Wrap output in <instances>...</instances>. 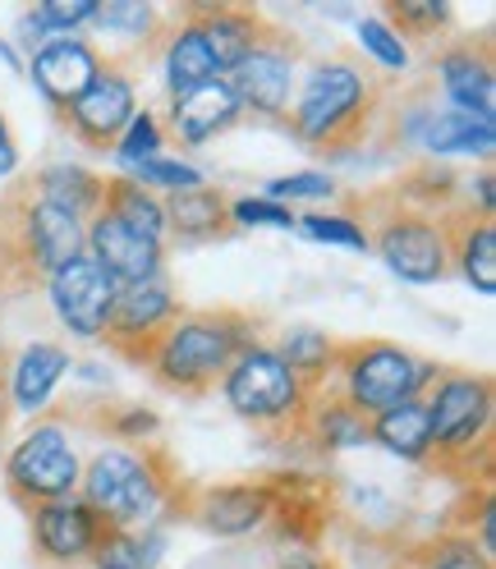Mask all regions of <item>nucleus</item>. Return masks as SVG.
Wrapping results in <instances>:
<instances>
[{
  "instance_id": "nucleus-1",
  "label": "nucleus",
  "mask_w": 496,
  "mask_h": 569,
  "mask_svg": "<svg viewBox=\"0 0 496 569\" xmlns=\"http://www.w3.org/2000/svg\"><path fill=\"white\" fill-rule=\"evenodd\" d=\"M248 345V322L230 312H185L138 353L152 377L170 390H207L217 386L230 359Z\"/></svg>"
},
{
  "instance_id": "nucleus-2",
  "label": "nucleus",
  "mask_w": 496,
  "mask_h": 569,
  "mask_svg": "<svg viewBox=\"0 0 496 569\" xmlns=\"http://www.w3.org/2000/svg\"><path fill=\"white\" fill-rule=\"evenodd\" d=\"M79 501L116 532H138L157 523L166 501V473L152 450L101 446L79 478Z\"/></svg>"
},
{
  "instance_id": "nucleus-3",
  "label": "nucleus",
  "mask_w": 496,
  "mask_h": 569,
  "mask_svg": "<svg viewBox=\"0 0 496 569\" xmlns=\"http://www.w3.org/2000/svg\"><path fill=\"white\" fill-rule=\"evenodd\" d=\"M336 377H340V400H349L364 418H373L405 400H423L433 390V381L442 377V368L409 353L405 345L368 340V345L340 349Z\"/></svg>"
},
{
  "instance_id": "nucleus-4",
  "label": "nucleus",
  "mask_w": 496,
  "mask_h": 569,
  "mask_svg": "<svg viewBox=\"0 0 496 569\" xmlns=\"http://www.w3.org/2000/svg\"><path fill=\"white\" fill-rule=\"evenodd\" d=\"M221 400L235 418L254 427H290L308 413L313 386H304L271 345L248 340L221 372Z\"/></svg>"
},
{
  "instance_id": "nucleus-5",
  "label": "nucleus",
  "mask_w": 496,
  "mask_h": 569,
  "mask_svg": "<svg viewBox=\"0 0 496 569\" xmlns=\"http://www.w3.org/2000/svg\"><path fill=\"white\" fill-rule=\"evenodd\" d=\"M373 106V79L354 60H323L313 64L295 88L290 101V129L317 148H336L340 138L359 129Z\"/></svg>"
},
{
  "instance_id": "nucleus-6",
  "label": "nucleus",
  "mask_w": 496,
  "mask_h": 569,
  "mask_svg": "<svg viewBox=\"0 0 496 569\" xmlns=\"http://www.w3.org/2000/svg\"><path fill=\"white\" fill-rule=\"evenodd\" d=\"M79 478H83V459L75 450L65 422H32L28 432L10 446L6 455V482L14 496H23L28 506H47V501H65V496H79Z\"/></svg>"
},
{
  "instance_id": "nucleus-7",
  "label": "nucleus",
  "mask_w": 496,
  "mask_h": 569,
  "mask_svg": "<svg viewBox=\"0 0 496 569\" xmlns=\"http://www.w3.org/2000/svg\"><path fill=\"white\" fill-rule=\"evenodd\" d=\"M423 405L433 418L437 459H474V450H483L496 418V390L483 372H442Z\"/></svg>"
},
{
  "instance_id": "nucleus-8",
  "label": "nucleus",
  "mask_w": 496,
  "mask_h": 569,
  "mask_svg": "<svg viewBox=\"0 0 496 569\" xmlns=\"http://www.w3.org/2000/svg\"><path fill=\"white\" fill-rule=\"evenodd\" d=\"M116 295H120V284L88 253L69 258L65 267H56L47 276V303L56 312V322L75 340H88V345L106 340V327H111V312H116Z\"/></svg>"
},
{
  "instance_id": "nucleus-9",
  "label": "nucleus",
  "mask_w": 496,
  "mask_h": 569,
  "mask_svg": "<svg viewBox=\"0 0 496 569\" xmlns=\"http://www.w3.org/2000/svg\"><path fill=\"white\" fill-rule=\"evenodd\" d=\"M373 248L386 262V271L405 284H437L450 271V230L437 217H428V211L391 217L377 230Z\"/></svg>"
},
{
  "instance_id": "nucleus-10",
  "label": "nucleus",
  "mask_w": 496,
  "mask_h": 569,
  "mask_svg": "<svg viewBox=\"0 0 496 569\" xmlns=\"http://www.w3.org/2000/svg\"><path fill=\"white\" fill-rule=\"evenodd\" d=\"M83 253L111 276L120 290L138 280H157L166 276V243L129 230L125 221H116L111 211H92L83 226Z\"/></svg>"
},
{
  "instance_id": "nucleus-11",
  "label": "nucleus",
  "mask_w": 496,
  "mask_h": 569,
  "mask_svg": "<svg viewBox=\"0 0 496 569\" xmlns=\"http://www.w3.org/2000/svg\"><path fill=\"white\" fill-rule=\"evenodd\" d=\"M230 92L239 97L244 111L254 116H290V101L299 88V60L290 47L280 42H262L248 60H239L230 74H226Z\"/></svg>"
},
{
  "instance_id": "nucleus-12",
  "label": "nucleus",
  "mask_w": 496,
  "mask_h": 569,
  "mask_svg": "<svg viewBox=\"0 0 496 569\" xmlns=\"http://www.w3.org/2000/svg\"><path fill=\"white\" fill-rule=\"evenodd\" d=\"M65 116H69V129H75L83 142L106 148V142H116L125 133V124L138 116V88L125 69L101 64V74L88 83V92L79 101L65 106Z\"/></svg>"
},
{
  "instance_id": "nucleus-13",
  "label": "nucleus",
  "mask_w": 496,
  "mask_h": 569,
  "mask_svg": "<svg viewBox=\"0 0 496 569\" xmlns=\"http://www.w3.org/2000/svg\"><path fill=\"white\" fill-rule=\"evenodd\" d=\"M175 317H180V299H175V284L166 276L125 284L116 295V312H111V327H106V340L138 359Z\"/></svg>"
},
{
  "instance_id": "nucleus-14",
  "label": "nucleus",
  "mask_w": 496,
  "mask_h": 569,
  "mask_svg": "<svg viewBox=\"0 0 496 569\" xmlns=\"http://www.w3.org/2000/svg\"><path fill=\"white\" fill-rule=\"evenodd\" d=\"M101 538H106V523L79 501V496L32 506V547H38V556L51 560V565H83V560H92Z\"/></svg>"
},
{
  "instance_id": "nucleus-15",
  "label": "nucleus",
  "mask_w": 496,
  "mask_h": 569,
  "mask_svg": "<svg viewBox=\"0 0 496 569\" xmlns=\"http://www.w3.org/2000/svg\"><path fill=\"white\" fill-rule=\"evenodd\" d=\"M83 217L69 211L60 202H47V198H32L19 217V243H23V262L32 271L51 276L56 267H65L69 258L83 253Z\"/></svg>"
},
{
  "instance_id": "nucleus-16",
  "label": "nucleus",
  "mask_w": 496,
  "mask_h": 569,
  "mask_svg": "<svg viewBox=\"0 0 496 569\" xmlns=\"http://www.w3.org/2000/svg\"><path fill=\"white\" fill-rule=\"evenodd\" d=\"M97 74H101V51L83 38H51L28 56L32 88H38L51 106H60V111L69 101H79Z\"/></svg>"
},
{
  "instance_id": "nucleus-17",
  "label": "nucleus",
  "mask_w": 496,
  "mask_h": 569,
  "mask_svg": "<svg viewBox=\"0 0 496 569\" xmlns=\"http://www.w3.org/2000/svg\"><path fill=\"white\" fill-rule=\"evenodd\" d=\"M75 372V353L56 340H32L14 353V363L6 372V390H10V405L23 418H42L47 405L56 400L60 381Z\"/></svg>"
},
{
  "instance_id": "nucleus-18",
  "label": "nucleus",
  "mask_w": 496,
  "mask_h": 569,
  "mask_svg": "<svg viewBox=\"0 0 496 569\" xmlns=\"http://www.w3.org/2000/svg\"><path fill=\"white\" fill-rule=\"evenodd\" d=\"M276 510V496L262 482H226V487H207L194 501V519L217 532V538H248V532L267 528Z\"/></svg>"
},
{
  "instance_id": "nucleus-19",
  "label": "nucleus",
  "mask_w": 496,
  "mask_h": 569,
  "mask_svg": "<svg viewBox=\"0 0 496 569\" xmlns=\"http://www.w3.org/2000/svg\"><path fill=\"white\" fill-rule=\"evenodd\" d=\"M239 116H244V106H239V97L230 92L226 79H211L194 92L170 97V133L180 142H189V148L221 138L226 129L239 124Z\"/></svg>"
},
{
  "instance_id": "nucleus-20",
  "label": "nucleus",
  "mask_w": 496,
  "mask_h": 569,
  "mask_svg": "<svg viewBox=\"0 0 496 569\" xmlns=\"http://www.w3.org/2000/svg\"><path fill=\"white\" fill-rule=\"evenodd\" d=\"M437 79L446 92L450 111H469V116H496V74L492 60L474 47H450L437 56Z\"/></svg>"
},
{
  "instance_id": "nucleus-21",
  "label": "nucleus",
  "mask_w": 496,
  "mask_h": 569,
  "mask_svg": "<svg viewBox=\"0 0 496 569\" xmlns=\"http://www.w3.org/2000/svg\"><path fill=\"white\" fill-rule=\"evenodd\" d=\"M418 148L433 157H474V161H492L496 152V116H469V111H428L418 129Z\"/></svg>"
},
{
  "instance_id": "nucleus-22",
  "label": "nucleus",
  "mask_w": 496,
  "mask_h": 569,
  "mask_svg": "<svg viewBox=\"0 0 496 569\" xmlns=\"http://www.w3.org/2000/svg\"><path fill=\"white\" fill-rule=\"evenodd\" d=\"M368 446H381L386 455L405 459V465H428L433 459V418L423 400H405L386 413L368 418Z\"/></svg>"
},
{
  "instance_id": "nucleus-23",
  "label": "nucleus",
  "mask_w": 496,
  "mask_h": 569,
  "mask_svg": "<svg viewBox=\"0 0 496 569\" xmlns=\"http://www.w3.org/2000/svg\"><path fill=\"white\" fill-rule=\"evenodd\" d=\"M198 28L207 38V51L217 60L221 79L239 60H248L262 42H267V28L254 10H235V6H217V10H198Z\"/></svg>"
},
{
  "instance_id": "nucleus-24",
  "label": "nucleus",
  "mask_w": 496,
  "mask_h": 569,
  "mask_svg": "<svg viewBox=\"0 0 496 569\" xmlns=\"http://www.w3.org/2000/svg\"><path fill=\"white\" fill-rule=\"evenodd\" d=\"M161 79H166V92L170 97L194 92V88H202L211 79H221V69H217V60H211L207 38H202V28H198V14L185 19L180 28L170 32V42L161 51Z\"/></svg>"
},
{
  "instance_id": "nucleus-25",
  "label": "nucleus",
  "mask_w": 496,
  "mask_h": 569,
  "mask_svg": "<svg viewBox=\"0 0 496 569\" xmlns=\"http://www.w3.org/2000/svg\"><path fill=\"white\" fill-rule=\"evenodd\" d=\"M38 198L47 202H60L69 211H79V217L88 221L92 211H101V198H106V180H97V174L79 161H51L42 174H38Z\"/></svg>"
},
{
  "instance_id": "nucleus-26",
  "label": "nucleus",
  "mask_w": 496,
  "mask_h": 569,
  "mask_svg": "<svg viewBox=\"0 0 496 569\" xmlns=\"http://www.w3.org/2000/svg\"><path fill=\"white\" fill-rule=\"evenodd\" d=\"M101 211H111L116 221H125L129 230L148 234V239H157V243L170 239V230H166V202H161L152 189L133 184V180H106Z\"/></svg>"
},
{
  "instance_id": "nucleus-27",
  "label": "nucleus",
  "mask_w": 496,
  "mask_h": 569,
  "mask_svg": "<svg viewBox=\"0 0 496 569\" xmlns=\"http://www.w3.org/2000/svg\"><path fill=\"white\" fill-rule=\"evenodd\" d=\"M166 202V230L180 234L189 243L211 239L217 230H226V198L217 189H189V193H170Z\"/></svg>"
},
{
  "instance_id": "nucleus-28",
  "label": "nucleus",
  "mask_w": 496,
  "mask_h": 569,
  "mask_svg": "<svg viewBox=\"0 0 496 569\" xmlns=\"http://www.w3.org/2000/svg\"><path fill=\"white\" fill-rule=\"evenodd\" d=\"M271 349L280 353V363H286L304 386H313V381H323L327 372H336V359H340L336 340L327 331H317V327H286Z\"/></svg>"
},
{
  "instance_id": "nucleus-29",
  "label": "nucleus",
  "mask_w": 496,
  "mask_h": 569,
  "mask_svg": "<svg viewBox=\"0 0 496 569\" xmlns=\"http://www.w3.org/2000/svg\"><path fill=\"white\" fill-rule=\"evenodd\" d=\"M450 262L469 280V290L492 299L496 295V226L492 221H469L450 239Z\"/></svg>"
},
{
  "instance_id": "nucleus-30",
  "label": "nucleus",
  "mask_w": 496,
  "mask_h": 569,
  "mask_svg": "<svg viewBox=\"0 0 496 569\" xmlns=\"http://www.w3.org/2000/svg\"><path fill=\"white\" fill-rule=\"evenodd\" d=\"M304 418H308V432L317 437V446H327V450L368 446V418L349 400H317V405H308Z\"/></svg>"
},
{
  "instance_id": "nucleus-31",
  "label": "nucleus",
  "mask_w": 496,
  "mask_h": 569,
  "mask_svg": "<svg viewBox=\"0 0 496 569\" xmlns=\"http://www.w3.org/2000/svg\"><path fill=\"white\" fill-rule=\"evenodd\" d=\"M295 230L313 243H327V248H349V253H368L373 234L364 230V221L345 217V211H308V217L295 221Z\"/></svg>"
},
{
  "instance_id": "nucleus-32",
  "label": "nucleus",
  "mask_w": 496,
  "mask_h": 569,
  "mask_svg": "<svg viewBox=\"0 0 496 569\" xmlns=\"http://www.w3.org/2000/svg\"><path fill=\"white\" fill-rule=\"evenodd\" d=\"M129 180H133V184H143V189H152V193L161 198V193H189V189H202V184H207V174H202L194 161H185V157L161 152V157H152V161H143V166H133V170H129Z\"/></svg>"
},
{
  "instance_id": "nucleus-33",
  "label": "nucleus",
  "mask_w": 496,
  "mask_h": 569,
  "mask_svg": "<svg viewBox=\"0 0 496 569\" xmlns=\"http://www.w3.org/2000/svg\"><path fill=\"white\" fill-rule=\"evenodd\" d=\"M92 28L111 32V38L148 42L152 32H157V6H148V0H97Z\"/></svg>"
},
{
  "instance_id": "nucleus-34",
  "label": "nucleus",
  "mask_w": 496,
  "mask_h": 569,
  "mask_svg": "<svg viewBox=\"0 0 496 569\" xmlns=\"http://www.w3.org/2000/svg\"><path fill=\"white\" fill-rule=\"evenodd\" d=\"M111 148H116V161L125 170H133V166H143V161L166 152V129H161V120L148 111V106H138V116L125 124V133L111 142Z\"/></svg>"
},
{
  "instance_id": "nucleus-35",
  "label": "nucleus",
  "mask_w": 496,
  "mask_h": 569,
  "mask_svg": "<svg viewBox=\"0 0 496 569\" xmlns=\"http://www.w3.org/2000/svg\"><path fill=\"white\" fill-rule=\"evenodd\" d=\"M354 32H359V47L364 56H373L381 69H391V74H400V69H409V47H405V32L381 19V14H364L359 23H354Z\"/></svg>"
},
{
  "instance_id": "nucleus-36",
  "label": "nucleus",
  "mask_w": 496,
  "mask_h": 569,
  "mask_svg": "<svg viewBox=\"0 0 496 569\" xmlns=\"http://www.w3.org/2000/svg\"><path fill=\"white\" fill-rule=\"evenodd\" d=\"M28 14L38 19L47 38H79L83 28H92L97 0H42V6H32Z\"/></svg>"
},
{
  "instance_id": "nucleus-37",
  "label": "nucleus",
  "mask_w": 496,
  "mask_h": 569,
  "mask_svg": "<svg viewBox=\"0 0 496 569\" xmlns=\"http://www.w3.org/2000/svg\"><path fill=\"white\" fill-rule=\"evenodd\" d=\"M336 193V180L327 170H295V174H276V180L262 184V198L280 202V207H295V202H323Z\"/></svg>"
},
{
  "instance_id": "nucleus-38",
  "label": "nucleus",
  "mask_w": 496,
  "mask_h": 569,
  "mask_svg": "<svg viewBox=\"0 0 496 569\" xmlns=\"http://www.w3.org/2000/svg\"><path fill=\"white\" fill-rule=\"evenodd\" d=\"M226 221H235L239 230H295L299 217H295V207H280V202L254 193V198L226 202Z\"/></svg>"
},
{
  "instance_id": "nucleus-39",
  "label": "nucleus",
  "mask_w": 496,
  "mask_h": 569,
  "mask_svg": "<svg viewBox=\"0 0 496 569\" xmlns=\"http://www.w3.org/2000/svg\"><path fill=\"white\" fill-rule=\"evenodd\" d=\"M423 569H492V560L474 547V538L455 532V538H442L433 551H428V565Z\"/></svg>"
},
{
  "instance_id": "nucleus-40",
  "label": "nucleus",
  "mask_w": 496,
  "mask_h": 569,
  "mask_svg": "<svg viewBox=\"0 0 496 569\" xmlns=\"http://www.w3.org/2000/svg\"><path fill=\"white\" fill-rule=\"evenodd\" d=\"M396 19H400V32H437L450 23V6L446 0H400L396 6Z\"/></svg>"
},
{
  "instance_id": "nucleus-41",
  "label": "nucleus",
  "mask_w": 496,
  "mask_h": 569,
  "mask_svg": "<svg viewBox=\"0 0 496 569\" xmlns=\"http://www.w3.org/2000/svg\"><path fill=\"white\" fill-rule=\"evenodd\" d=\"M111 427H116L120 446H143L148 437H157L161 418H157L152 409H138V405H129V409H120V413L111 418Z\"/></svg>"
},
{
  "instance_id": "nucleus-42",
  "label": "nucleus",
  "mask_w": 496,
  "mask_h": 569,
  "mask_svg": "<svg viewBox=\"0 0 496 569\" xmlns=\"http://www.w3.org/2000/svg\"><path fill=\"white\" fill-rule=\"evenodd\" d=\"M487 560L496 556V506H492V496L483 501V510H478V542H474Z\"/></svg>"
},
{
  "instance_id": "nucleus-43",
  "label": "nucleus",
  "mask_w": 496,
  "mask_h": 569,
  "mask_svg": "<svg viewBox=\"0 0 496 569\" xmlns=\"http://www.w3.org/2000/svg\"><path fill=\"white\" fill-rule=\"evenodd\" d=\"M469 198L478 202V221H492V207H496V180H492V170H483L478 180L469 184Z\"/></svg>"
},
{
  "instance_id": "nucleus-44",
  "label": "nucleus",
  "mask_w": 496,
  "mask_h": 569,
  "mask_svg": "<svg viewBox=\"0 0 496 569\" xmlns=\"http://www.w3.org/2000/svg\"><path fill=\"white\" fill-rule=\"evenodd\" d=\"M14 170H19V142L10 133V120L0 116V180H10Z\"/></svg>"
},
{
  "instance_id": "nucleus-45",
  "label": "nucleus",
  "mask_w": 496,
  "mask_h": 569,
  "mask_svg": "<svg viewBox=\"0 0 496 569\" xmlns=\"http://www.w3.org/2000/svg\"><path fill=\"white\" fill-rule=\"evenodd\" d=\"M280 569H331V565L317 556H290V560H280Z\"/></svg>"
},
{
  "instance_id": "nucleus-46",
  "label": "nucleus",
  "mask_w": 496,
  "mask_h": 569,
  "mask_svg": "<svg viewBox=\"0 0 496 569\" xmlns=\"http://www.w3.org/2000/svg\"><path fill=\"white\" fill-rule=\"evenodd\" d=\"M0 60H6V64L14 69V74H19V69H23V60H19V51H14V47H10L6 38H0Z\"/></svg>"
},
{
  "instance_id": "nucleus-47",
  "label": "nucleus",
  "mask_w": 496,
  "mask_h": 569,
  "mask_svg": "<svg viewBox=\"0 0 496 569\" xmlns=\"http://www.w3.org/2000/svg\"><path fill=\"white\" fill-rule=\"evenodd\" d=\"M92 569H125V565H101V560H92Z\"/></svg>"
}]
</instances>
